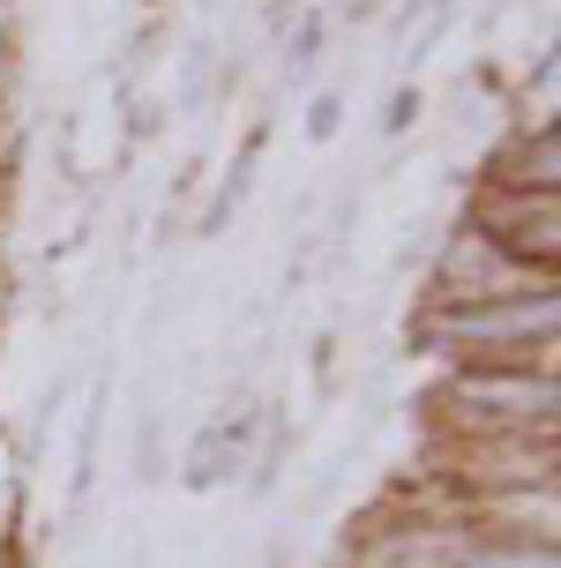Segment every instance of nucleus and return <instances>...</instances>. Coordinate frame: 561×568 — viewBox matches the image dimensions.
Returning a JSON list of instances; mask_svg holds the SVG:
<instances>
[{"mask_svg": "<svg viewBox=\"0 0 561 568\" xmlns=\"http://www.w3.org/2000/svg\"><path fill=\"white\" fill-rule=\"evenodd\" d=\"M322 30H330V23H322V16L308 8L300 23L284 30V60H292V68H314V60H322Z\"/></svg>", "mask_w": 561, "mask_h": 568, "instance_id": "nucleus-8", "label": "nucleus"}, {"mask_svg": "<svg viewBox=\"0 0 561 568\" xmlns=\"http://www.w3.org/2000/svg\"><path fill=\"white\" fill-rule=\"evenodd\" d=\"M464 225H479L494 247H509L517 262H532V270L554 277V255H561V202L554 195H532V187H472Z\"/></svg>", "mask_w": 561, "mask_h": 568, "instance_id": "nucleus-4", "label": "nucleus"}, {"mask_svg": "<svg viewBox=\"0 0 561 568\" xmlns=\"http://www.w3.org/2000/svg\"><path fill=\"white\" fill-rule=\"evenodd\" d=\"M554 329L561 284H547V292L464 300V307H412L404 344H420L442 367H524V359H554Z\"/></svg>", "mask_w": 561, "mask_h": 568, "instance_id": "nucleus-1", "label": "nucleus"}, {"mask_svg": "<svg viewBox=\"0 0 561 568\" xmlns=\"http://www.w3.org/2000/svg\"><path fill=\"white\" fill-rule=\"evenodd\" d=\"M106 412H112V389L98 382L76 412V464H68V516L90 501V486H98V442H106Z\"/></svg>", "mask_w": 561, "mask_h": 568, "instance_id": "nucleus-6", "label": "nucleus"}, {"mask_svg": "<svg viewBox=\"0 0 561 568\" xmlns=\"http://www.w3.org/2000/svg\"><path fill=\"white\" fill-rule=\"evenodd\" d=\"M420 120V90H390V113H382V135H404Z\"/></svg>", "mask_w": 561, "mask_h": 568, "instance_id": "nucleus-9", "label": "nucleus"}, {"mask_svg": "<svg viewBox=\"0 0 561 568\" xmlns=\"http://www.w3.org/2000/svg\"><path fill=\"white\" fill-rule=\"evenodd\" d=\"M547 270H532V262H517L509 247H494L479 225H457L442 232V247H434V262H427V292L420 307H464V300H509V292H547Z\"/></svg>", "mask_w": 561, "mask_h": 568, "instance_id": "nucleus-3", "label": "nucleus"}, {"mask_svg": "<svg viewBox=\"0 0 561 568\" xmlns=\"http://www.w3.org/2000/svg\"><path fill=\"white\" fill-rule=\"evenodd\" d=\"M344 135V90H314V105H308V142L322 150V142Z\"/></svg>", "mask_w": 561, "mask_h": 568, "instance_id": "nucleus-7", "label": "nucleus"}, {"mask_svg": "<svg viewBox=\"0 0 561 568\" xmlns=\"http://www.w3.org/2000/svg\"><path fill=\"white\" fill-rule=\"evenodd\" d=\"M434 442H502V434H554L561 374L554 359L524 367H442L434 382Z\"/></svg>", "mask_w": 561, "mask_h": 568, "instance_id": "nucleus-2", "label": "nucleus"}, {"mask_svg": "<svg viewBox=\"0 0 561 568\" xmlns=\"http://www.w3.org/2000/svg\"><path fill=\"white\" fill-rule=\"evenodd\" d=\"M479 187H532V195H554L561 187V120L554 128H509V142L487 158Z\"/></svg>", "mask_w": 561, "mask_h": 568, "instance_id": "nucleus-5", "label": "nucleus"}]
</instances>
